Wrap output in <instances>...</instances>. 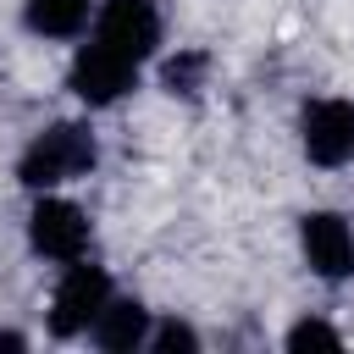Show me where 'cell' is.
I'll use <instances>...</instances> for the list:
<instances>
[{"label":"cell","instance_id":"cell-11","mask_svg":"<svg viewBox=\"0 0 354 354\" xmlns=\"http://www.w3.org/2000/svg\"><path fill=\"white\" fill-rule=\"evenodd\" d=\"M288 348H343V337L326 326V321H299L288 332Z\"/></svg>","mask_w":354,"mask_h":354},{"label":"cell","instance_id":"cell-12","mask_svg":"<svg viewBox=\"0 0 354 354\" xmlns=\"http://www.w3.org/2000/svg\"><path fill=\"white\" fill-rule=\"evenodd\" d=\"M0 348H28V337L22 332H0Z\"/></svg>","mask_w":354,"mask_h":354},{"label":"cell","instance_id":"cell-7","mask_svg":"<svg viewBox=\"0 0 354 354\" xmlns=\"http://www.w3.org/2000/svg\"><path fill=\"white\" fill-rule=\"evenodd\" d=\"M88 337H94L105 354H133V348H144V337H149V310H144L138 299H105V310L94 315Z\"/></svg>","mask_w":354,"mask_h":354},{"label":"cell","instance_id":"cell-2","mask_svg":"<svg viewBox=\"0 0 354 354\" xmlns=\"http://www.w3.org/2000/svg\"><path fill=\"white\" fill-rule=\"evenodd\" d=\"M94 160H100L94 133H88L83 122H55V127H44V133L22 149L17 177H22L33 194H50V188H61V183L88 177V171H94Z\"/></svg>","mask_w":354,"mask_h":354},{"label":"cell","instance_id":"cell-3","mask_svg":"<svg viewBox=\"0 0 354 354\" xmlns=\"http://www.w3.org/2000/svg\"><path fill=\"white\" fill-rule=\"evenodd\" d=\"M105 299H111V277L100 266H88V254L72 260L61 271L55 293H50V332L55 337H88V326L105 310Z\"/></svg>","mask_w":354,"mask_h":354},{"label":"cell","instance_id":"cell-5","mask_svg":"<svg viewBox=\"0 0 354 354\" xmlns=\"http://www.w3.org/2000/svg\"><path fill=\"white\" fill-rule=\"evenodd\" d=\"M299 249H304V266H310L321 282L354 277V227H348L337 210H310V216L299 221Z\"/></svg>","mask_w":354,"mask_h":354},{"label":"cell","instance_id":"cell-9","mask_svg":"<svg viewBox=\"0 0 354 354\" xmlns=\"http://www.w3.org/2000/svg\"><path fill=\"white\" fill-rule=\"evenodd\" d=\"M205 55L199 50H183L177 61H166V72H160V83L171 88V94H199V83H205Z\"/></svg>","mask_w":354,"mask_h":354},{"label":"cell","instance_id":"cell-1","mask_svg":"<svg viewBox=\"0 0 354 354\" xmlns=\"http://www.w3.org/2000/svg\"><path fill=\"white\" fill-rule=\"evenodd\" d=\"M155 44H160L155 0H105L94 11L88 44H77V55H72V72H66L72 94L83 105H116L133 88L138 66L155 55Z\"/></svg>","mask_w":354,"mask_h":354},{"label":"cell","instance_id":"cell-10","mask_svg":"<svg viewBox=\"0 0 354 354\" xmlns=\"http://www.w3.org/2000/svg\"><path fill=\"white\" fill-rule=\"evenodd\" d=\"M144 348H155V354H177V348H199V332H194V326H183V321H166V326H149V337H144Z\"/></svg>","mask_w":354,"mask_h":354},{"label":"cell","instance_id":"cell-4","mask_svg":"<svg viewBox=\"0 0 354 354\" xmlns=\"http://www.w3.org/2000/svg\"><path fill=\"white\" fill-rule=\"evenodd\" d=\"M88 238H94V227H88V216H83L72 199L44 194V199L33 205V216H28V243H33V254H44V260H55V266L83 260V254H88Z\"/></svg>","mask_w":354,"mask_h":354},{"label":"cell","instance_id":"cell-6","mask_svg":"<svg viewBox=\"0 0 354 354\" xmlns=\"http://www.w3.org/2000/svg\"><path fill=\"white\" fill-rule=\"evenodd\" d=\"M299 138L315 166H348L354 160V100H310L299 116Z\"/></svg>","mask_w":354,"mask_h":354},{"label":"cell","instance_id":"cell-8","mask_svg":"<svg viewBox=\"0 0 354 354\" xmlns=\"http://www.w3.org/2000/svg\"><path fill=\"white\" fill-rule=\"evenodd\" d=\"M88 11H94V0H28L22 22L44 39H77L88 28Z\"/></svg>","mask_w":354,"mask_h":354}]
</instances>
